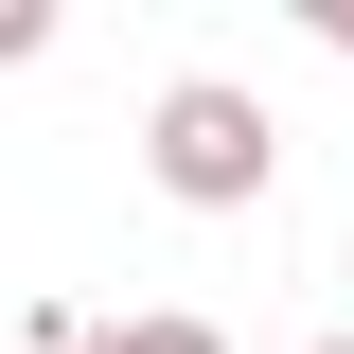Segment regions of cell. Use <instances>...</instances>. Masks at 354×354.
Returning a JSON list of instances; mask_svg holds the SVG:
<instances>
[{
    "instance_id": "7a4b0ae2",
    "label": "cell",
    "mask_w": 354,
    "mask_h": 354,
    "mask_svg": "<svg viewBox=\"0 0 354 354\" xmlns=\"http://www.w3.org/2000/svg\"><path fill=\"white\" fill-rule=\"evenodd\" d=\"M88 354H230V337H213V319H106Z\"/></svg>"
},
{
    "instance_id": "277c9868",
    "label": "cell",
    "mask_w": 354,
    "mask_h": 354,
    "mask_svg": "<svg viewBox=\"0 0 354 354\" xmlns=\"http://www.w3.org/2000/svg\"><path fill=\"white\" fill-rule=\"evenodd\" d=\"M319 36H337V53H354V0H319Z\"/></svg>"
},
{
    "instance_id": "3957f363",
    "label": "cell",
    "mask_w": 354,
    "mask_h": 354,
    "mask_svg": "<svg viewBox=\"0 0 354 354\" xmlns=\"http://www.w3.org/2000/svg\"><path fill=\"white\" fill-rule=\"evenodd\" d=\"M53 53V0H0V71H36Z\"/></svg>"
},
{
    "instance_id": "6da1fadb",
    "label": "cell",
    "mask_w": 354,
    "mask_h": 354,
    "mask_svg": "<svg viewBox=\"0 0 354 354\" xmlns=\"http://www.w3.org/2000/svg\"><path fill=\"white\" fill-rule=\"evenodd\" d=\"M142 177H160L177 213H266V177H283V124H266V88L177 71L160 106H142Z\"/></svg>"
},
{
    "instance_id": "5b68a950",
    "label": "cell",
    "mask_w": 354,
    "mask_h": 354,
    "mask_svg": "<svg viewBox=\"0 0 354 354\" xmlns=\"http://www.w3.org/2000/svg\"><path fill=\"white\" fill-rule=\"evenodd\" d=\"M337 354H354V337H337Z\"/></svg>"
}]
</instances>
